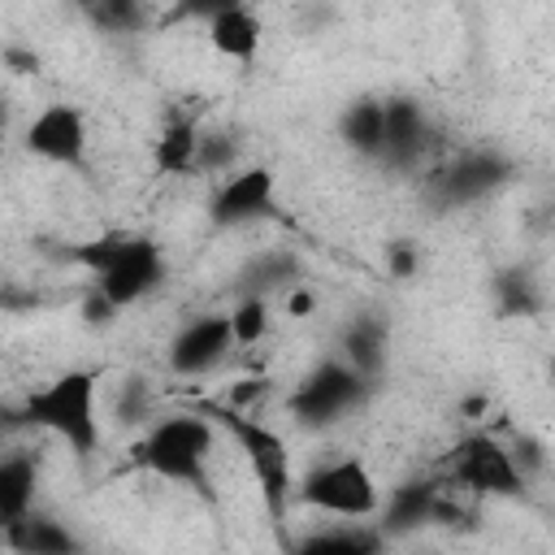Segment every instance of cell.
I'll return each mask as SVG.
<instances>
[{"label":"cell","mask_w":555,"mask_h":555,"mask_svg":"<svg viewBox=\"0 0 555 555\" xmlns=\"http://www.w3.org/2000/svg\"><path fill=\"white\" fill-rule=\"evenodd\" d=\"M22 421L61 438L74 455H91L100 447V373L95 369H65L35 386L22 399Z\"/></svg>","instance_id":"2"},{"label":"cell","mask_w":555,"mask_h":555,"mask_svg":"<svg viewBox=\"0 0 555 555\" xmlns=\"http://www.w3.org/2000/svg\"><path fill=\"white\" fill-rule=\"evenodd\" d=\"M199 169H208V173H234L238 165H234V143L225 139V134H204L199 139Z\"/></svg>","instance_id":"24"},{"label":"cell","mask_w":555,"mask_h":555,"mask_svg":"<svg viewBox=\"0 0 555 555\" xmlns=\"http://www.w3.org/2000/svg\"><path fill=\"white\" fill-rule=\"evenodd\" d=\"M87 117L74 104H48L30 117L26 126V152L48 160V165H69L82 169L87 160Z\"/></svg>","instance_id":"10"},{"label":"cell","mask_w":555,"mask_h":555,"mask_svg":"<svg viewBox=\"0 0 555 555\" xmlns=\"http://www.w3.org/2000/svg\"><path fill=\"white\" fill-rule=\"evenodd\" d=\"M260 39H264V26H260L256 9H247V4H212L208 9V43L221 56L247 65V61H256Z\"/></svg>","instance_id":"13"},{"label":"cell","mask_w":555,"mask_h":555,"mask_svg":"<svg viewBox=\"0 0 555 555\" xmlns=\"http://www.w3.org/2000/svg\"><path fill=\"white\" fill-rule=\"evenodd\" d=\"M295 499L312 512L343 516V520H364V516L382 512L377 477L356 455H338V460H325L312 473H304L299 486H295Z\"/></svg>","instance_id":"5"},{"label":"cell","mask_w":555,"mask_h":555,"mask_svg":"<svg viewBox=\"0 0 555 555\" xmlns=\"http://www.w3.org/2000/svg\"><path fill=\"white\" fill-rule=\"evenodd\" d=\"M369 377L356 373L347 360H321L317 369L304 373V382L291 390V416L299 425L325 429L334 421H343L347 412H356L369 399Z\"/></svg>","instance_id":"6"},{"label":"cell","mask_w":555,"mask_h":555,"mask_svg":"<svg viewBox=\"0 0 555 555\" xmlns=\"http://www.w3.org/2000/svg\"><path fill=\"white\" fill-rule=\"evenodd\" d=\"M212 442H217V425L191 408V412H173V416L156 421L139 438L134 460L152 477H160V481L208 490V455H212Z\"/></svg>","instance_id":"4"},{"label":"cell","mask_w":555,"mask_h":555,"mask_svg":"<svg viewBox=\"0 0 555 555\" xmlns=\"http://www.w3.org/2000/svg\"><path fill=\"white\" fill-rule=\"evenodd\" d=\"M69 260L91 273V286L113 308H130L165 282V256H160L156 238L130 234V230H113V234L69 247Z\"/></svg>","instance_id":"1"},{"label":"cell","mask_w":555,"mask_h":555,"mask_svg":"<svg viewBox=\"0 0 555 555\" xmlns=\"http://www.w3.org/2000/svg\"><path fill=\"white\" fill-rule=\"evenodd\" d=\"M551 382H555V360H551Z\"/></svg>","instance_id":"28"},{"label":"cell","mask_w":555,"mask_h":555,"mask_svg":"<svg viewBox=\"0 0 555 555\" xmlns=\"http://www.w3.org/2000/svg\"><path fill=\"white\" fill-rule=\"evenodd\" d=\"M291 555H382L377 533L343 525V529H317L291 546Z\"/></svg>","instance_id":"20"},{"label":"cell","mask_w":555,"mask_h":555,"mask_svg":"<svg viewBox=\"0 0 555 555\" xmlns=\"http://www.w3.org/2000/svg\"><path fill=\"white\" fill-rule=\"evenodd\" d=\"M386 264H390V273H395V278H412V273H416V264H421V256H416V243H408V238L390 243V251H386Z\"/></svg>","instance_id":"25"},{"label":"cell","mask_w":555,"mask_h":555,"mask_svg":"<svg viewBox=\"0 0 555 555\" xmlns=\"http://www.w3.org/2000/svg\"><path fill=\"white\" fill-rule=\"evenodd\" d=\"M455 477L468 490L486 494V499H525V481H529L516 468L512 447H503L490 434H473V438L460 442V451H455Z\"/></svg>","instance_id":"8"},{"label":"cell","mask_w":555,"mask_h":555,"mask_svg":"<svg viewBox=\"0 0 555 555\" xmlns=\"http://www.w3.org/2000/svg\"><path fill=\"white\" fill-rule=\"evenodd\" d=\"M35 486H39V464L30 451H9L0 464V525H17L22 516L35 512Z\"/></svg>","instance_id":"15"},{"label":"cell","mask_w":555,"mask_h":555,"mask_svg":"<svg viewBox=\"0 0 555 555\" xmlns=\"http://www.w3.org/2000/svg\"><path fill=\"white\" fill-rule=\"evenodd\" d=\"M438 516V490L425 486V481H408V486H395L382 503V533L399 538V533H412L421 525H429Z\"/></svg>","instance_id":"16"},{"label":"cell","mask_w":555,"mask_h":555,"mask_svg":"<svg viewBox=\"0 0 555 555\" xmlns=\"http://www.w3.org/2000/svg\"><path fill=\"white\" fill-rule=\"evenodd\" d=\"M87 13H91V22H95V26L117 30V35H126V30L143 26V9H139V4H130V0H104V4H91Z\"/></svg>","instance_id":"23"},{"label":"cell","mask_w":555,"mask_h":555,"mask_svg":"<svg viewBox=\"0 0 555 555\" xmlns=\"http://www.w3.org/2000/svg\"><path fill=\"white\" fill-rule=\"evenodd\" d=\"M343 143L356 152V156H369V160H382V143H386V100L377 95H360L343 108Z\"/></svg>","instance_id":"17"},{"label":"cell","mask_w":555,"mask_h":555,"mask_svg":"<svg viewBox=\"0 0 555 555\" xmlns=\"http://www.w3.org/2000/svg\"><path fill=\"white\" fill-rule=\"evenodd\" d=\"M4 542L17 555H82V538L69 525H61L56 516L39 512V507L30 516H22L17 525H9Z\"/></svg>","instance_id":"14"},{"label":"cell","mask_w":555,"mask_h":555,"mask_svg":"<svg viewBox=\"0 0 555 555\" xmlns=\"http://www.w3.org/2000/svg\"><path fill=\"white\" fill-rule=\"evenodd\" d=\"M234 351V330L225 312H204L191 317L173 338H169V369L178 377H204L212 373L225 356Z\"/></svg>","instance_id":"11"},{"label":"cell","mask_w":555,"mask_h":555,"mask_svg":"<svg viewBox=\"0 0 555 555\" xmlns=\"http://www.w3.org/2000/svg\"><path fill=\"white\" fill-rule=\"evenodd\" d=\"M494 304H499V317H533L542 308V295L525 269H503L494 278Z\"/></svg>","instance_id":"21"},{"label":"cell","mask_w":555,"mask_h":555,"mask_svg":"<svg viewBox=\"0 0 555 555\" xmlns=\"http://www.w3.org/2000/svg\"><path fill=\"white\" fill-rule=\"evenodd\" d=\"M225 317H230V330H234V347H251L269 330V299L264 295H243Z\"/></svg>","instance_id":"22"},{"label":"cell","mask_w":555,"mask_h":555,"mask_svg":"<svg viewBox=\"0 0 555 555\" xmlns=\"http://www.w3.org/2000/svg\"><path fill=\"white\" fill-rule=\"evenodd\" d=\"M343 360H347L356 373H364V377L373 382V377L382 373V364H386V325L373 321V317L351 321V325L343 330Z\"/></svg>","instance_id":"19"},{"label":"cell","mask_w":555,"mask_h":555,"mask_svg":"<svg viewBox=\"0 0 555 555\" xmlns=\"http://www.w3.org/2000/svg\"><path fill=\"white\" fill-rule=\"evenodd\" d=\"M117 312H121V308H113V304H108V299H104V295H100L95 286H91V295L82 299V317H87L91 325H108V321H113Z\"/></svg>","instance_id":"26"},{"label":"cell","mask_w":555,"mask_h":555,"mask_svg":"<svg viewBox=\"0 0 555 555\" xmlns=\"http://www.w3.org/2000/svg\"><path fill=\"white\" fill-rule=\"evenodd\" d=\"M273 195H278V182H273L269 165H238L234 173H225L217 182V191L208 199V217L221 230L251 225L273 212Z\"/></svg>","instance_id":"9"},{"label":"cell","mask_w":555,"mask_h":555,"mask_svg":"<svg viewBox=\"0 0 555 555\" xmlns=\"http://www.w3.org/2000/svg\"><path fill=\"white\" fill-rule=\"evenodd\" d=\"M312 308H317V295H312V291H304V286H299V291H291V295H286V312H291V317H308Z\"/></svg>","instance_id":"27"},{"label":"cell","mask_w":555,"mask_h":555,"mask_svg":"<svg viewBox=\"0 0 555 555\" xmlns=\"http://www.w3.org/2000/svg\"><path fill=\"white\" fill-rule=\"evenodd\" d=\"M429 147V117L416 100L395 95L386 100V143H382V165L390 169H416Z\"/></svg>","instance_id":"12"},{"label":"cell","mask_w":555,"mask_h":555,"mask_svg":"<svg viewBox=\"0 0 555 555\" xmlns=\"http://www.w3.org/2000/svg\"><path fill=\"white\" fill-rule=\"evenodd\" d=\"M195 412L208 416L217 429H225L234 438V447L247 455V468L256 477V490H260V503H264L269 520H282L286 507H291V499H295V486H299V477L291 468L286 438L278 429H269L264 421H256L251 412L230 408L221 399H204V403H195Z\"/></svg>","instance_id":"3"},{"label":"cell","mask_w":555,"mask_h":555,"mask_svg":"<svg viewBox=\"0 0 555 555\" xmlns=\"http://www.w3.org/2000/svg\"><path fill=\"white\" fill-rule=\"evenodd\" d=\"M199 126L195 121H186V117H173L160 134H156V143H152V165H156V173H191V169H199Z\"/></svg>","instance_id":"18"},{"label":"cell","mask_w":555,"mask_h":555,"mask_svg":"<svg viewBox=\"0 0 555 555\" xmlns=\"http://www.w3.org/2000/svg\"><path fill=\"white\" fill-rule=\"evenodd\" d=\"M507 178H512V165L499 152H460L455 160L429 173V199L438 208H464L499 191Z\"/></svg>","instance_id":"7"}]
</instances>
